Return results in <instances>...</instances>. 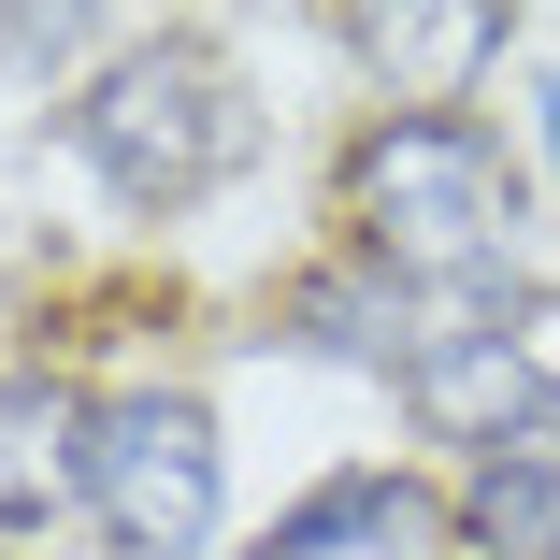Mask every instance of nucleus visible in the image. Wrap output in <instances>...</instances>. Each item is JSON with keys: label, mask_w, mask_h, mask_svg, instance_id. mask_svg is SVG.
I'll return each mask as SVG.
<instances>
[{"label": "nucleus", "mask_w": 560, "mask_h": 560, "mask_svg": "<svg viewBox=\"0 0 560 560\" xmlns=\"http://www.w3.org/2000/svg\"><path fill=\"white\" fill-rule=\"evenodd\" d=\"M72 445H86V402L58 374H0V532L72 503Z\"/></svg>", "instance_id": "0eeeda50"}, {"label": "nucleus", "mask_w": 560, "mask_h": 560, "mask_svg": "<svg viewBox=\"0 0 560 560\" xmlns=\"http://www.w3.org/2000/svg\"><path fill=\"white\" fill-rule=\"evenodd\" d=\"M417 532H431V475H330L259 532V560H360V546H417Z\"/></svg>", "instance_id": "423d86ee"}, {"label": "nucleus", "mask_w": 560, "mask_h": 560, "mask_svg": "<svg viewBox=\"0 0 560 560\" xmlns=\"http://www.w3.org/2000/svg\"><path fill=\"white\" fill-rule=\"evenodd\" d=\"M346 231L374 273H417V288H503V245H517V173L475 116H374L346 144Z\"/></svg>", "instance_id": "f257e3e1"}, {"label": "nucleus", "mask_w": 560, "mask_h": 560, "mask_svg": "<svg viewBox=\"0 0 560 560\" xmlns=\"http://www.w3.org/2000/svg\"><path fill=\"white\" fill-rule=\"evenodd\" d=\"M546 159H560V86H546Z\"/></svg>", "instance_id": "1a4fd4ad"}, {"label": "nucleus", "mask_w": 560, "mask_h": 560, "mask_svg": "<svg viewBox=\"0 0 560 560\" xmlns=\"http://www.w3.org/2000/svg\"><path fill=\"white\" fill-rule=\"evenodd\" d=\"M402 402H417L431 445H475V475H489V460H560V374L517 346V330H489V346H460V360H431Z\"/></svg>", "instance_id": "20e7f679"}, {"label": "nucleus", "mask_w": 560, "mask_h": 560, "mask_svg": "<svg viewBox=\"0 0 560 560\" xmlns=\"http://www.w3.org/2000/svg\"><path fill=\"white\" fill-rule=\"evenodd\" d=\"M346 44L402 86V116H445V86L489 72V58L517 44V15H489V0H460V15H346Z\"/></svg>", "instance_id": "39448f33"}, {"label": "nucleus", "mask_w": 560, "mask_h": 560, "mask_svg": "<svg viewBox=\"0 0 560 560\" xmlns=\"http://www.w3.org/2000/svg\"><path fill=\"white\" fill-rule=\"evenodd\" d=\"M72 144H86V173L116 187V201H201L215 173H245L259 116H245V86H231L215 44L159 30V44H130L116 72H86Z\"/></svg>", "instance_id": "f03ea898"}, {"label": "nucleus", "mask_w": 560, "mask_h": 560, "mask_svg": "<svg viewBox=\"0 0 560 560\" xmlns=\"http://www.w3.org/2000/svg\"><path fill=\"white\" fill-rule=\"evenodd\" d=\"M445 532H460L475 560H560V460H489V475H460Z\"/></svg>", "instance_id": "6e6552de"}, {"label": "nucleus", "mask_w": 560, "mask_h": 560, "mask_svg": "<svg viewBox=\"0 0 560 560\" xmlns=\"http://www.w3.org/2000/svg\"><path fill=\"white\" fill-rule=\"evenodd\" d=\"M72 489H86V517L116 532L130 560H201V546H215V417H201L187 388L86 402Z\"/></svg>", "instance_id": "7ed1b4c3"}]
</instances>
